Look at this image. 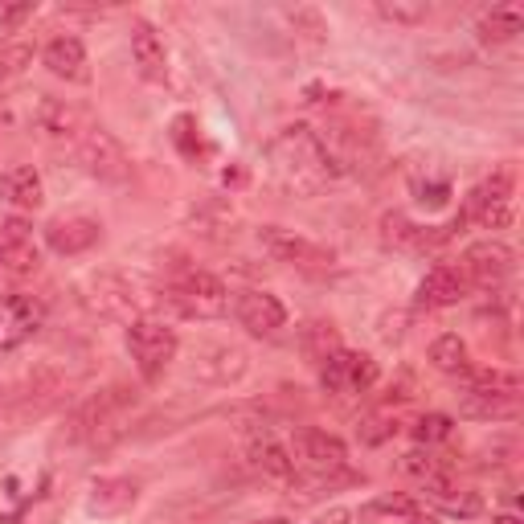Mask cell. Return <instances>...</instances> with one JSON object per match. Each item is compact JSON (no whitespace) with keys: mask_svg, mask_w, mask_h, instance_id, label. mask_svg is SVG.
Here are the masks:
<instances>
[{"mask_svg":"<svg viewBox=\"0 0 524 524\" xmlns=\"http://www.w3.org/2000/svg\"><path fill=\"white\" fill-rule=\"evenodd\" d=\"M136 496H140L136 479H123V475L99 479L95 492H91V512H99V516H119V512H127L131 504H136Z\"/></svg>","mask_w":524,"mask_h":524,"instance_id":"23","label":"cell"},{"mask_svg":"<svg viewBox=\"0 0 524 524\" xmlns=\"http://www.w3.org/2000/svg\"><path fill=\"white\" fill-rule=\"evenodd\" d=\"M177 348H181L177 332H172L168 324H160V320H136L127 328V353H131V361H136V369L148 381H156L172 365Z\"/></svg>","mask_w":524,"mask_h":524,"instance_id":"4","label":"cell"},{"mask_svg":"<svg viewBox=\"0 0 524 524\" xmlns=\"http://www.w3.org/2000/svg\"><path fill=\"white\" fill-rule=\"evenodd\" d=\"M524 29V9L520 5H500L479 21V37L484 41H512Z\"/></svg>","mask_w":524,"mask_h":524,"instance_id":"24","label":"cell"},{"mask_svg":"<svg viewBox=\"0 0 524 524\" xmlns=\"http://www.w3.org/2000/svg\"><path fill=\"white\" fill-rule=\"evenodd\" d=\"M291 459L303 463L312 475H336L348 467V447L328 430H299L295 434V447H291Z\"/></svg>","mask_w":524,"mask_h":524,"instance_id":"7","label":"cell"},{"mask_svg":"<svg viewBox=\"0 0 524 524\" xmlns=\"http://www.w3.org/2000/svg\"><path fill=\"white\" fill-rule=\"evenodd\" d=\"M267 160L275 181L295 197H316L324 185L340 177V164L328 152V144L316 136L308 123H291L267 144Z\"/></svg>","mask_w":524,"mask_h":524,"instance_id":"1","label":"cell"},{"mask_svg":"<svg viewBox=\"0 0 524 524\" xmlns=\"http://www.w3.org/2000/svg\"><path fill=\"white\" fill-rule=\"evenodd\" d=\"M426 357H430V365L439 369V373H463L467 369V344L447 332V336H439V340L430 344Z\"/></svg>","mask_w":524,"mask_h":524,"instance_id":"25","label":"cell"},{"mask_svg":"<svg viewBox=\"0 0 524 524\" xmlns=\"http://www.w3.org/2000/svg\"><path fill=\"white\" fill-rule=\"evenodd\" d=\"M136 406V393L123 389V385H111L103 393H95L78 414H74V439H91V443H111L115 434H123V414Z\"/></svg>","mask_w":524,"mask_h":524,"instance_id":"2","label":"cell"},{"mask_svg":"<svg viewBox=\"0 0 524 524\" xmlns=\"http://www.w3.org/2000/svg\"><path fill=\"white\" fill-rule=\"evenodd\" d=\"M439 504H443L451 516H463V520L479 516V508H484V504H479V496H475V492H459V496H455V488H451L447 496H439Z\"/></svg>","mask_w":524,"mask_h":524,"instance_id":"32","label":"cell"},{"mask_svg":"<svg viewBox=\"0 0 524 524\" xmlns=\"http://www.w3.org/2000/svg\"><path fill=\"white\" fill-rule=\"evenodd\" d=\"M389 512H414V500H406V496H381V500H373V504L361 512V520L369 524V520L389 516Z\"/></svg>","mask_w":524,"mask_h":524,"instance_id":"33","label":"cell"},{"mask_svg":"<svg viewBox=\"0 0 524 524\" xmlns=\"http://www.w3.org/2000/svg\"><path fill=\"white\" fill-rule=\"evenodd\" d=\"M41 324V308L29 295H5L0 299V353L21 348Z\"/></svg>","mask_w":524,"mask_h":524,"instance_id":"12","label":"cell"},{"mask_svg":"<svg viewBox=\"0 0 524 524\" xmlns=\"http://www.w3.org/2000/svg\"><path fill=\"white\" fill-rule=\"evenodd\" d=\"M467 291V279L463 271L455 267H434L426 271V279L418 283V303L422 308H451V303H459Z\"/></svg>","mask_w":524,"mask_h":524,"instance_id":"19","label":"cell"},{"mask_svg":"<svg viewBox=\"0 0 524 524\" xmlns=\"http://www.w3.org/2000/svg\"><path fill=\"white\" fill-rule=\"evenodd\" d=\"M99 238H103V226L95 222V217H58V222L46 226L50 250H54V254H66V258L86 254Z\"/></svg>","mask_w":524,"mask_h":524,"instance_id":"16","label":"cell"},{"mask_svg":"<svg viewBox=\"0 0 524 524\" xmlns=\"http://www.w3.org/2000/svg\"><path fill=\"white\" fill-rule=\"evenodd\" d=\"M471 389L479 393H504V398H520V377L508 369H463Z\"/></svg>","mask_w":524,"mask_h":524,"instance_id":"26","label":"cell"},{"mask_svg":"<svg viewBox=\"0 0 524 524\" xmlns=\"http://www.w3.org/2000/svg\"><path fill=\"white\" fill-rule=\"evenodd\" d=\"M320 381L328 393H369L377 385V361L365 353H328L320 361Z\"/></svg>","mask_w":524,"mask_h":524,"instance_id":"6","label":"cell"},{"mask_svg":"<svg viewBox=\"0 0 524 524\" xmlns=\"http://www.w3.org/2000/svg\"><path fill=\"white\" fill-rule=\"evenodd\" d=\"M234 316L254 336H275L287 324V308L275 295H267V291H242L238 303H234Z\"/></svg>","mask_w":524,"mask_h":524,"instance_id":"13","label":"cell"},{"mask_svg":"<svg viewBox=\"0 0 524 524\" xmlns=\"http://www.w3.org/2000/svg\"><path fill=\"white\" fill-rule=\"evenodd\" d=\"M414 439L418 443H443V439H451V418L447 414H422L418 426H414Z\"/></svg>","mask_w":524,"mask_h":524,"instance_id":"29","label":"cell"},{"mask_svg":"<svg viewBox=\"0 0 524 524\" xmlns=\"http://www.w3.org/2000/svg\"><path fill=\"white\" fill-rule=\"evenodd\" d=\"M95 303H99L107 316H127V308H131V287H127L123 279L103 275V279L95 283Z\"/></svg>","mask_w":524,"mask_h":524,"instance_id":"27","label":"cell"},{"mask_svg":"<svg viewBox=\"0 0 524 524\" xmlns=\"http://www.w3.org/2000/svg\"><path fill=\"white\" fill-rule=\"evenodd\" d=\"M459 414H463V418H479V422H504V418H516V414H520V398L467 389L463 398H459Z\"/></svg>","mask_w":524,"mask_h":524,"instance_id":"22","label":"cell"},{"mask_svg":"<svg viewBox=\"0 0 524 524\" xmlns=\"http://www.w3.org/2000/svg\"><path fill=\"white\" fill-rule=\"evenodd\" d=\"M0 275H5V250H0Z\"/></svg>","mask_w":524,"mask_h":524,"instance_id":"39","label":"cell"},{"mask_svg":"<svg viewBox=\"0 0 524 524\" xmlns=\"http://www.w3.org/2000/svg\"><path fill=\"white\" fill-rule=\"evenodd\" d=\"M33 13V5H17V9H5V13H0V21H5V25H17V21H25Z\"/></svg>","mask_w":524,"mask_h":524,"instance_id":"36","label":"cell"},{"mask_svg":"<svg viewBox=\"0 0 524 524\" xmlns=\"http://www.w3.org/2000/svg\"><path fill=\"white\" fill-rule=\"evenodd\" d=\"M258 246L267 250L275 262H299V267H312V262H328V254L308 242L295 230H283V226H262L258 230Z\"/></svg>","mask_w":524,"mask_h":524,"instance_id":"15","label":"cell"},{"mask_svg":"<svg viewBox=\"0 0 524 524\" xmlns=\"http://www.w3.org/2000/svg\"><path fill=\"white\" fill-rule=\"evenodd\" d=\"M463 222L455 217V226L447 230H430V226H414L406 213H385L381 217V242L393 246V250H430V246H439L451 238V230H459Z\"/></svg>","mask_w":524,"mask_h":524,"instance_id":"14","label":"cell"},{"mask_svg":"<svg viewBox=\"0 0 524 524\" xmlns=\"http://www.w3.org/2000/svg\"><path fill=\"white\" fill-rule=\"evenodd\" d=\"M164 299H168V308L177 316H185V320H217V316H226V308H230L226 283L217 275H209V271L185 275L177 287H168Z\"/></svg>","mask_w":524,"mask_h":524,"instance_id":"3","label":"cell"},{"mask_svg":"<svg viewBox=\"0 0 524 524\" xmlns=\"http://www.w3.org/2000/svg\"><path fill=\"white\" fill-rule=\"evenodd\" d=\"M46 66H50V74H58V78H66V82H86L91 78V70H86V46L78 37H54L50 46H46Z\"/></svg>","mask_w":524,"mask_h":524,"instance_id":"20","label":"cell"},{"mask_svg":"<svg viewBox=\"0 0 524 524\" xmlns=\"http://www.w3.org/2000/svg\"><path fill=\"white\" fill-rule=\"evenodd\" d=\"M410 524H439V520H434V516H414Z\"/></svg>","mask_w":524,"mask_h":524,"instance_id":"37","label":"cell"},{"mask_svg":"<svg viewBox=\"0 0 524 524\" xmlns=\"http://www.w3.org/2000/svg\"><path fill=\"white\" fill-rule=\"evenodd\" d=\"M0 197H5L9 205L17 209H37L41 201H46V189H41V177L33 164H13L0 172Z\"/></svg>","mask_w":524,"mask_h":524,"instance_id":"18","label":"cell"},{"mask_svg":"<svg viewBox=\"0 0 524 524\" xmlns=\"http://www.w3.org/2000/svg\"><path fill=\"white\" fill-rule=\"evenodd\" d=\"M398 471H402V475H410V479H418V484H426V479H434V475H439L443 467L434 463L426 451H410V455H402Z\"/></svg>","mask_w":524,"mask_h":524,"instance_id":"30","label":"cell"},{"mask_svg":"<svg viewBox=\"0 0 524 524\" xmlns=\"http://www.w3.org/2000/svg\"><path fill=\"white\" fill-rule=\"evenodd\" d=\"M246 467L262 479V484H271V488H291L295 484V459L275 439H254L246 447Z\"/></svg>","mask_w":524,"mask_h":524,"instance_id":"11","label":"cell"},{"mask_svg":"<svg viewBox=\"0 0 524 524\" xmlns=\"http://www.w3.org/2000/svg\"><path fill=\"white\" fill-rule=\"evenodd\" d=\"M131 58H136L140 74L148 82H164L168 74V54H164V41L160 33L148 25V21H136V29H131Z\"/></svg>","mask_w":524,"mask_h":524,"instance_id":"17","label":"cell"},{"mask_svg":"<svg viewBox=\"0 0 524 524\" xmlns=\"http://www.w3.org/2000/svg\"><path fill=\"white\" fill-rule=\"evenodd\" d=\"M512 262H516L512 246H504L496 238L475 242V246L463 250V279H471L479 287H496V283H504L512 275Z\"/></svg>","mask_w":524,"mask_h":524,"instance_id":"9","label":"cell"},{"mask_svg":"<svg viewBox=\"0 0 524 524\" xmlns=\"http://www.w3.org/2000/svg\"><path fill=\"white\" fill-rule=\"evenodd\" d=\"M33 123H37L41 136H50V140H74L82 131V111L58 103V99H41Z\"/></svg>","mask_w":524,"mask_h":524,"instance_id":"21","label":"cell"},{"mask_svg":"<svg viewBox=\"0 0 524 524\" xmlns=\"http://www.w3.org/2000/svg\"><path fill=\"white\" fill-rule=\"evenodd\" d=\"M365 443H381V439H389V434H393V426H385V422H365Z\"/></svg>","mask_w":524,"mask_h":524,"instance_id":"35","label":"cell"},{"mask_svg":"<svg viewBox=\"0 0 524 524\" xmlns=\"http://www.w3.org/2000/svg\"><path fill=\"white\" fill-rule=\"evenodd\" d=\"M189 373L197 381H209V385H230L246 373V353L234 344H197Z\"/></svg>","mask_w":524,"mask_h":524,"instance_id":"10","label":"cell"},{"mask_svg":"<svg viewBox=\"0 0 524 524\" xmlns=\"http://www.w3.org/2000/svg\"><path fill=\"white\" fill-rule=\"evenodd\" d=\"M418 193H422V197H418L422 205H430V209H443V205H447V197H451V185H443V181H439V185H418Z\"/></svg>","mask_w":524,"mask_h":524,"instance_id":"34","label":"cell"},{"mask_svg":"<svg viewBox=\"0 0 524 524\" xmlns=\"http://www.w3.org/2000/svg\"><path fill=\"white\" fill-rule=\"evenodd\" d=\"M78 156H82V164L95 172V177H103V181H127L131 177V160H127V152H123V144L111 136V131H103V127H91L86 136L78 140Z\"/></svg>","mask_w":524,"mask_h":524,"instance_id":"8","label":"cell"},{"mask_svg":"<svg viewBox=\"0 0 524 524\" xmlns=\"http://www.w3.org/2000/svg\"><path fill=\"white\" fill-rule=\"evenodd\" d=\"M29 62H33L29 46H21V41H17V46H5V50H0V78H17Z\"/></svg>","mask_w":524,"mask_h":524,"instance_id":"31","label":"cell"},{"mask_svg":"<svg viewBox=\"0 0 524 524\" xmlns=\"http://www.w3.org/2000/svg\"><path fill=\"white\" fill-rule=\"evenodd\" d=\"M492 524H520V520H516V516H496Z\"/></svg>","mask_w":524,"mask_h":524,"instance_id":"38","label":"cell"},{"mask_svg":"<svg viewBox=\"0 0 524 524\" xmlns=\"http://www.w3.org/2000/svg\"><path fill=\"white\" fill-rule=\"evenodd\" d=\"M377 13L393 25H422L430 17V5L426 0H381Z\"/></svg>","mask_w":524,"mask_h":524,"instance_id":"28","label":"cell"},{"mask_svg":"<svg viewBox=\"0 0 524 524\" xmlns=\"http://www.w3.org/2000/svg\"><path fill=\"white\" fill-rule=\"evenodd\" d=\"M459 222H479L484 230H504L512 222V177L508 172H496L492 181H484L463 205L459 213Z\"/></svg>","mask_w":524,"mask_h":524,"instance_id":"5","label":"cell"}]
</instances>
